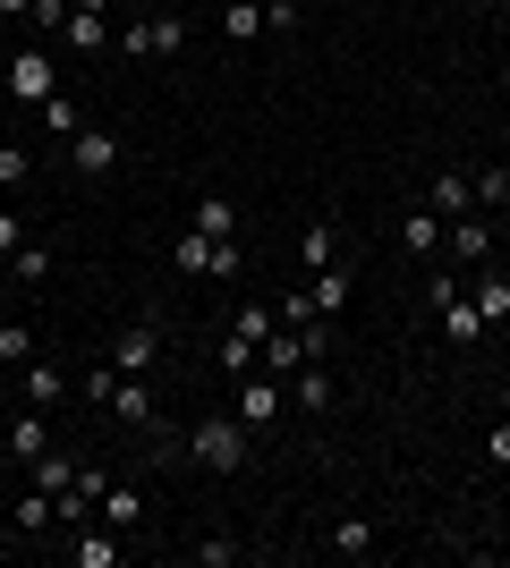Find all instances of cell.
<instances>
[{"label":"cell","mask_w":510,"mask_h":568,"mask_svg":"<svg viewBox=\"0 0 510 568\" xmlns=\"http://www.w3.org/2000/svg\"><path fill=\"white\" fill-rule=\"evenodd\" d=\"M307 306H316V323H340V314H349V272H340V263H323V272H316Z\"/></svg>","instance_id":"cell-15"},{"label":"cell","mask_w":510,"mask_h":568,"mask_svg":"<svg viewBox=\"0 0 510 568\" xmlns=\"http://www.w3.org/2000/svg\"><path fill=\"white\" fill-rule=\"evenodd\" d=\"M26 26H34L43 43H60V26H69V0H34V18H26Z\"/></svg>","instance_id":"cell-32"},{"label":"cell","mask_w":510,"mask_h":568,"mask_svg":"<svg viewBox=\"0 0 510 568\" xmlns=\"http://www.w3.org/2000/svg\"><path fill=\"white\" fill-rule=\"evenodd\" d=\"M213 246H221V237H204V230H179L170 263H179V272H204V281H213Z\"/></svg>","instance_id":"cell-22"},{"label":"cell","mask_w":510,"mask_h":568,"mask_svg":"<svg viewBox=\"0 0 510 568\" xmlns=\"http://www.w3.org/2000/svg\"><path fill=\"white\" fill-rule=\"evenodd\" d=\"M264 34H298V0H264Z\"/></svg>","instance_id":"cell-37"},{"label":"cell","mask_w":510,"mask_h":568,"mask_svg":"<svg viewBox=\"0 0 510 568\" xmlns=\"http://www.w3.org/2000/svg\"><path fill=\"white\" fill-rule=\"evenodd\" d=\"M400 255H417V263L442 255V213L434 204H409V213H400Z\"/></svg>","instance_id":"cell-10"},{"label":"cell","mask_w":510,"mask_h":568,"mask_svg":"<svg viewBox=\"0 0 510 568\" xmlns=\"http://www.w3.org/2000/svg\"><path fill=\"white\" fill-rule=\"evenodd\" d=\"M298 263H307V272L340 263V221H307V230H298Z\"/></svg>","instance_id":"cell-16"},{"label":"cell","mask_w":510,"mask_h":568,"mask_svg":"<svg viewBox=\"0 0 510 568\" xmlns=\"http://www.w3.org/2000/svg\"><path fill=\"white\" fill-rule=\"evenodd\" d=\"M230 416H239L247 433H272L281 416H290V382L264 374V365H256V374H239V399H230Z\"/></svg>","instance_id":"cell-2"},{"label":"cell","mask_w":510,"mask_h":568,"mask_svg":"<svg viewBox=\"0 0 510 568\" xmlns=\"http://www.w3.org/2000/svg\"><path fill=\"white\" fill-rule=\"evenodd\" d=\"M188 467H204V475H247V458H256V433L230 416V407H213V416H196L188 425Z\"/></svg>","instance_id":"cell-1"},{"label":"cell","mask_w":510,"mask_h":568,"mask_svg":"<svg viewBox=\"0 0 510 568\" xmlns=\"http://www.w3.org/2000/svg\"><path fill=\"white\" fill-rule=\"evenodd\" d=\"M188 230H204V237H239V204H230V195H196Z\"/></svg>","instance_id":"cell-17"},{"label":"cell","mask_w":510,"mask_h":568,"mask_svg":"<svg viewBox=\"0 0 510 568\" xmlns=\"http://www.w3.org/2000/svg\"><path fill=\"white\" fill-rule=\"evenodd\" d=\"M272 314H281L290 332H307V323H316V306H307V288H290V297H281V306H272Z\"/></svg>","instance_id":"cell-36"},{"label":"cell","mask_w":510,"mask_h":568,"mask_svg":"<svg viewBox=\"0 0 510 568\" xmlns=\"http://www.w3.org/2000/svg\"><path fill=\"white\" fill-rule=\"evenodd\" d=\"M94 518L111 526V535H128V544H137V535L153 526V509H146V484H137V475H120V484H102Z\"/></svg>","instance_id":"cell-5"},{"label":"cell","mask_w":510,"mask_h":568,"mask_svg":"<svg viewBox=\"0 0 510 568\" xmlns=\"http://www.w3.org/2000/svg\"><path fill=\"white\" fill-rule=\"evenodd\" d=\"M9 94H18L26 111H43V102L60 94V69H51V43H26V51H9Z\"/></svg>","instance_id":"cell-4"},{"label":"cell","mask_w":510,"mask_h":568,"mask_svg":"<svg viewBox=\"0 0 510 568\" xmlns=\"http://www.w3.org/2000/svg\"><path fill=\"white\" fill-rule=\"evenodd\" d=\"M26 475H34V484H43V493H51V500H60V493H69V484H77V458H60V450H43V458H34V467H26Z\"/></svg>","instance_id":"cell-25"},{"label":"cell","mask_w":510,"mask_h":568,"mask_svg":"<svg viewBox=\"0 0 510 568\" xmlns=\"http://www.w3.org/2000/svg\"><path fill=\"white\" fill-rule=\"evenodd\" d=\"M43 450H51V416H43V407H26L18 425H9V458H18V467H34Z\"/></svg>","instance_id":"cell-14"},{"label":"cell","mask_w":510,"mask_h":568,"mask_svg":"<svg viewBox=\"0 0 510 568\" xmlns=\"http://www.w3.org/2000/svg\"><path fill=\"white\" fill-rule=\"evenodd\" d=\"M486 204H510V170H477V213Z\"/></svg>","instance_id":"cell-34"},{"label":"cell","mask_w":510,"mask_h":568,"mask_svg":"<svg viewBox=\"0 0 510 568\" xmlns=\"http://www.w3.org/2000/svg\"><path fill=\"white\" fill-rule=\"evenodd\" d=\"M18 246H26V221H18V213H0V263L18 255Z\"/></svg>","instance_id":"cell-39"},{"label":"cell","mask_w":510,"mask_h":568,"mask_svg":"<svg viewBox=\"0 0 510 568\" xmlns=\"http://www.w3.org/2000/svg\"><path fill=\"white\" fill-rule=\"evenodd\" d=\"M486 458H493V475H510V416L486 433Z\"/></svg>","instance_id":"cell-38"},{"label":"cell","mask_w":510,"mask_h":568,"mask_svg":"<svg viewBox=\"0 0 510 568\" xmlns=\"http://www.w3.org/2000/svg\"><path fill=\"white\" fill-rule=\"evenodd\" d=\"M9 526H18L26 544H34V535H51V526H60V500H51L43 484H26V500H18V509H9Z\"/></svg>","instance_id":"cell-13"},{"label":"cell","mask_w":510,"mask_h":568,"mask_svg":"<svg viewBox=\"0 0 510 568\" xmlns=\"http://www.w3.org/2000/svg\"><path fill=\"white\" fill-rule=\"evenodd\" d=\"M102 407H111V416H120L128 433H146V425H153V382H146V374H120Z\"/></svg>","instance_id":"cell-9"},{"label":"cell","mask_w":510,"mask_h":568,"mask_svg":"<svg viewBox=\"0 0 510 568\" xmlns=\"http://www.w3.org/2000/svg\"><path fill=\"white\" fill-rule=\"evenodd\" d=\"M60 390H69V374H60L51 356H34V365H26V407H60Z\"/></svg>","instance_id":"cell-20"},{"label":"cell","mask_w":510,"mask_h":568,"mask_svg":"<svg viewBox=\"0 0 510 568\" xmlns=\"http://www.w3.org/2000/svg\"><path fill=\"white\" fill-rule=\"evenodd\" d=\"M69 560L77 568H120L128 560V535H111V526H77V535H69Z\"/></svg>","instance_id":"cell-11"},{"label":"cell","mask_w":510,"mask_h":568,"mask_svg":"<svg viewBox=\"0 0 510 568\" xmlns=\"http://www.w3.org/2000/svg\"><path fill=\"white\" fill-rule=\"evenodd\" d=\"M69 162H77V179H111V170H120V136H111V128H77Z\"/></svg>","instance_id":"cell-8"},{"label":"cell","mask_w":510,"mask_h":568,"mask_svg":"<svg viewBox=\"0 0 510 568\" xmlns=\"http://www.w3.org/2000/svg\"><path fill=\"white\" fill-rule=\"evenodd\" d=\"M9 314H18V306H9V281H0V323H9Z\"/></svg>","instance_id":"cell-42"},{"label":"cell","mask_w":510,"mask_h":568,"mask_svg":"<svg viewBox=\"0 0 510 568\" xmlns=\"http://www.w3.org/2000/svg\"><path fill=\"white\" fill-rule=\"evenodd\" d=\"M426 204H434L442 221L477 213V179H460V170H434V187H426Z\"/></svg>","instance_id":"cell-12"},{"label":"cell","mask_w":510,"mask_h":568,"mask_svg":"<svg viewBox=\"0 0 510 568\" xmlns=\"http://www.w3.org/2000/svg\"><path fill=\"white\" fill-rule=\"evenodd\" d=\"M442 255H451V263H468V272H477V263H493V221H486V213L442 221Z\"/></svg>","instance_id":"cell-7"},{"label":"cell","mask_w":510,"mask_h":568,"mask_svg":"<svg viewBox=\"0 0 510 568\" xmlns=\"http://www.w3.org/2000/svg\"><path fill=\"white\" fill-rule=\"evenodd\" d=\"M468 297H477V314H486V332H493V323H510V281H502V272H477Z\"/></svg>","instance_id":"cell-21"},{"label":"cell","mask_w":510,"mask_h":568,"mask_svg":"<svg viewBox=\"0 0 510 568\" xmlns=\"http://www.w3.org/2000/svg\"><path fill=\"white\" fill-rule=\"evenodd\" d=\"M9 535H18V526H0V560H9Z\"/></svg>","instance_id":"cell-43"},{"label":"cell","mask_w":510,"mask_h":568,"mask_svg":"<svg viewBox=\"0 0 510 568\" xmlns=\"http://www.w3.org/2000/svg\"><path fill=\"white\" fill-rule=\"evenodd\" d=\"M239 560V544H230V535H204V544H196V568H230Z\"/></svg>","instance_id":"cell-35"},{"label":"cell","mask_w":510,"mask_h":568,"mask_svg":"<svg viewBox=\"0 0 510 568\" xmlns=\"http://www.w3.org/2000/svg\"><path fill=\"white\" fill-rule=\"evenodd\" d=\"M290 407L323 416V407H332V374H323V365H298V374H290Z\"/></svg>","instance_id":"cell-19"},{"label":"cell","mask_w":510,"mask_h":568,"mask_svg":"<svg viewBox=\"0 0 510 568\" xmlns=\"http://www.w3.org/2000/svg\"><path fill=\"white\" fill-rule=\"evenodd\" d=\"M230 332H247L256 348H264V339L281 332V314H272V306H239V323H230Z\"/></svg>","instance_id":"cell-31"},{"label":"cell","mask_w":510,"mask_h":568,"mask_svg":"<svg viewBox=\"0 0 510 568\" xmlns=\"http://www.w3.org/2000/svg\"><path fill=\"white\" fill-rule=\"evenodd\" d=\"M0 18H34V0H0Z\"/></svg>","instance_id":"cell-40"},{"label":"cell","mask_w":510,"mask_h":568,"mask_svg":"<svg viewBox=\"0 0 510 568\" xmlns=\"http://www.w3.org/2000/svg\"><path fill=\"white\" fill-rule=\"evenodd\" d=\"M323 544L340 551V560H374V518H332V535Z\"/></svg>","instance_id":"cell-18"},{"label":"cell","mask_w":510,"mask_h":568,"mask_svg":"<svg viewBox=\"0 0 510 568\" xmlns=\"http://www.w3.org/2000/svg\"><path fill=\"white\" fill-rule=\"evenodd\" d=\"M426 297H434L442 332L460 339V348H477V339H486V314H477V297H460V272H434V281H426Z\"/></svg>","instance_id":"cell-3"},{"label":"cell","mask_w":510,"mask_h":568,"mask_svg":"<svg viewBox=\"0 0 510 568\" xmlns=\"http://www.w3.org/2000/svg\"><path fill=\"white\" fill-rule=\"evenodd\" d=\"M34 179V162H26V144H0V187H26Z\"/></svg>","instance_id":"cell-33"},{"label":"cell","mask_w":510,"mask_h":568,"mask_svg":"<svg viewBox=\"0 0 510 568\" xmlns=\"http://www.w3.org/2000/svg\"><path fill=\"white\" fill-rule=\"evenodd\" d=\"M43 128H51V136H77V128H86V111H77V94H51V102H43Z\"/></svg>","instance_id":"cell-29"},{"label":"cell","mask_w":510,"mask_h":568,"mask_svg":"<svg viewBox=\"0 0 510 568\" xmlns=\"http://www.w3.org/2000/svg\"><path fill=\"white\" fill-rule=\"evenodd\" d=\"M34 348H43V339H34L18 314H9V323H0V365H34Z\"/></svg>","instance_id":"cell-28"},{"label":"cell","mask_w":510,"mask_h":568,"mask_svg":"<svg viewBox=\"0 0 510 568\" xmlns=\"http://www.w3.org/2000/svg\"><path fill=\"white\" fill-rule=\"evenodd\" d=\"M0 272H9V281H51V246H34V237H26V246L0 263Z\"/></svg>","instance_id":"cell-27"},{"label":"cell","mask_w":510,"mask_h":568,"mask_svg":"<svg viewBox=\"0 0 510 568\" xmlns=\"http://www.w3.org/2000/svg\"><path fill=\"white\" fill-rule=\"evenodd\" d=\"M153 365H162V323H128V332L111 339V374H146L153 382Z\"/></svg>","instance_id":"cell-6"},{"label":"cell","mask_w":510,"mask_h":568,"mask_svg":"<svg viewBox=\"0 0 510 568\" xmlns=\"http://www.w3.org/2000/svg\"><path fill=\"white\" fill-rule=\"evenodd\" d=\"M60 43H69L77 60H94V51H102V18H94V9H69V26H60Z\"/></svg>","instance_id":"cell-23"},{"label":"cell","mask_w":510,"mask_h":568,"mask_svg":"<svg viewBox=\"0 0 510 568\" xmlns=\"http://www.w3.org/2000/svg\"><path fill=\"white\" fill-rule=\"evenodd\" d=\"M256 356H264V348H256V339H247V332H230V339H221V348H213V365H221V374H230V382H239V374H256Z\"/></svg>","instance_id":"cell-24"},{"label":"cell","mask_w":510,"mask_h":568,"mask_svg":"<svg viewBox=\"0 0 510 568\" xmlns=\"http://www.w3.org/2000/svg\"><path fill=\"white\" fill-rule=\"evenodd\" d=\"M69 9H94V18H111V0H69Z\"/></svg>","instance_id":"cell-41"},{"label":"cell","mask_w":510,"mask_h":568,"mask_svg":"<svg viewBox=\"0 0 510 568\" xmlns=\"http://www.w3.org/2000/svg\"><path fill=\"white\" fill-rule=\"evenodd\" d=\"M256 26H264V0H230V9H221V34H230V43H256Z\"/></svg>","instance_id":"cell-26"},{"label":"cell","mask_w":510,"mask_h":568,"mask_svg":"<svg viewBox=\"0 0 510 568\" xmlns=\"http://www.w3.org/2000/svg\"><path fill=\"white\" fill-rule=\"evenodd\" d=\"M170 51H188V26L170 18V9H153V60H170Z\"/></svg>","instance_id":"cell-30"}]
</instances>
